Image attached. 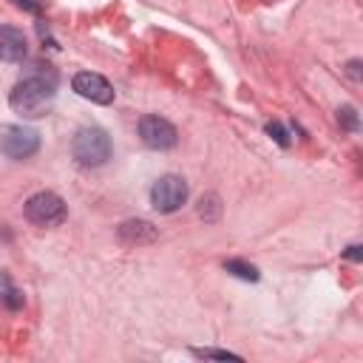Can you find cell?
<instances>
[{"mask_svg":"<svg viewBox=\"0 0 363 363\" xmlns=\"http://www.w3.org/2000/svg\"><path fill=\"white\" fill-rule=\"evenodd\" d=\"M184 201H187V182L176 173L156 179V184L150 187V204L159 213H176Z\"/></svg>","mask_w":363,"mask_h":363,"instance_id":"4","label":"cell"},{"mask_svg":"<svg viewBox=\"0 0 363 363\" xmlns=\"http://www.w3.org/2000/svg\"><path fill=\"white\" fill-rule=\"evenodd\" d=\"M119 238L125 244H150L159 238V230L145 218H130L119 224Z\"/></svg>","mask_w":363,"mask_h":363,"instance_id":"9","label":"cell"},{"mask_svg":"<svg viewBox=\"0 0 363 363\" xmlns=\"http://www.w3.org/2000/svg\"><path fill=\"white\" fill-rule=\"evenodd\" d=\"M224 269H227L230 275L241 278V281H258V269H255L252 264H247V261H227Z\"/></svg>","mask_w":363,"mask_h":363,"instance_id":"12","label":"cell"},{"mask_svg":"<svg viewBox=\"0 0 363 363\" xmlns=\"http://www.w3.org/2000/svg\"><path fill=\"white\" fill-rule=\"evenodd\" d=\"M71 85H74V91H77L82 99H91V102H96V105H111V102H113V85H111L102 74L79 71Z\"/></svg>","mask_w":363,"mask_h":363,"instance_id":"7","label":"cell"},{"mask_svg":"<svg viewBox=\"0 0 363 363\" xmlns=\"http://www.w3.org/2000/svg\"><path fill=\"white\" fill-rule=\"evenodd\" d=\"M193 354H199V357H216V360H241L238 354L221 352V349H193Z\"/></svg>","mask_w":363,"mask_h":363,"instance_id":"15","label":"cell"},{"mask_svg":"<svg viewBox=\"0 0 363 363\" xmlns=\"http://www.w3.org/2000/svg\"><path fill=\"white\" fill-rule=\"evenodd\" d=\"M0 295H3V303H6L9 309H20V306H23V292L11 286L9 275L0 278Z\"/></svg>","mask_w":363,"mask_h":363,"instance_id":"10","label":"cell"},{"mask_svg":"<svg viewBox=\"0 0 363 363\" xmlns=\"http://www.w3.org/2000/svg\"><path fill=\"white\" fill-rule=\"evenodd\" d=\"M28 51L26 45V34L14 26H0V60L3 62H17L23 60Z\"/></svg>","mask_w":363,"mask_h":363,"instance_id":"8","label":"cell"},{"mask_svg":"<svg viewBox=\"0 0 363 363\" xmlns=\"http://www.w3.org/2000/svg\"><path fill=\"white\" fill-rule=\"evenodd\" d=\"M267 133H269L281 147H289V145H292V139H289V133L284 130V125H281V122H267Z\"/></svg>","mask_w":363,"mask_h":363,"instance_id":"14","label":"cell"},{"mask_svg":"<svg viewBox=\"0 0 363 363\" xmlns=\"http://www.w3.org/2000/svg\"><path fill=\"white\" fill-rule=\"evenodd\" d=\"M65 216H68L65 201L51 190H40L26 201V218L37 227H57L65 221Z\"/></svg>","mask_w":363,"mask_h":363,"instance_id":"3","label":"cell"},{"mask_svg":"<svg viewBox=\"0 0 363 363\" xmlns=\"http://www.w3.org/2000/svg\"><path fill=\"white\" fill-rule=\"evenodd\" d=\"M14 6H20V9L31 11V14H37V11H40V3H34V0H14Z\"/></svg>","mask_w":363,"mask_h":363,"instance_id":"16","label":"cell"},{"mask_svg":"<svg viewBox=\"0 0 363 363\" xmlns=\"http://www.w3.org/2000/svg\"><path fill=\"white\" fill-rule=\"evenodd\" d=\"M337 122H340V128H346V130H357V125H360V119H357V111H354L352 105H343V108H337Z\"/></svg>","mask_w":363,"mask_h":363,"instance_id":"13","label":"cell"},{"mask_svg":"<svg viewBox=\"0 0 363 363\" xmlns=\"http://www.w3.org/2000/svg\"><path fill=\"white\" fill-rule=\"evenodd\" d=\"M346 258H352V261H360V258H363V252H360V247H357V244H352V247L346 250Z\"/></svg>","mask_w":363,"mask_h":363,"instance_id":"18","label":"cell"},{"mask_svg":"<svg viewBox=\"0 0 363 363\" xmlns=\"http://www.w3.org/2000/svg\"><path fill=\"white\" fill-rule=\"evenodd\" d=\"M139 136L150 150H170L179 142V130L173 122H167L164 116L147 113L139 119Z\"/></svg>","mask_w":363,"mask_h":363,"instance_id":"5","label":"cell"},{"mask_svg":"<svg viewBox=\"0 0 363 363\" xmlns=\"http://www.w3.org/2000/svg\"><path fill=\"white\" fill-rule=\"evenodd\" d=\"M0 147L9 159L23 162V159H28L40 150V133L31 130V128H23V125H11V128H6V133L0 139Z\"/></svg>","mask_w":363,"mask_h":363,"instance_id":"6","label":"cell"},{"mask_svg":"<svg viewBox=\"0 0 363 363\" xmlns=\"http://www.w3.org/2000/svg\"><path fill=\"white\" fill-rule=\"evenodd\" d=\"M54 94H57V71L51 65H34V71L14 85L9 105L14 113L26 119H40L51 111Z\"/></svg>","mask_w":363,"mask_h":363,"instance_id":"1","label":"cell"},{"mask_svg":"<svg viewBox=\"0 0 363 363\" xmlns=\"http://www.w3.org/2000/svg\"><path fill=\"white\" fill-rule=\"evenodd\" d=\"M111 136L102 128H82L71 142V153L82 167H102L111 159Z\"/></svg>","mask_w":363,"mask_h":363,"instance_id":"2","label":"cell"},{"mask_svg":"<svg viewBox=\"0 0 363 363\" xmlns=\"http://www.w3.org/2000/svg\"><path fill=\"white\" fill-rule=\"evenodd\" d=\"M218 213H221L218 196H216V193H207V196H201V201H199V216H201L204 221H216V218H218Z\"/></svg>","mask_w":363,"mask_h":363,"instance_id":"11","label":"cell"},{"mask_svg":"<svg viewBox=\"0 0 363 363\" xmlns=\"http://www.w3.org/2000/svg\"><path fill=\"white\" fill-rule=\"evenodd\" d=\"M346 71H349V77H352V79H360V60H349Z\"/></svg>","mask_w":363,"mask_h":363,"instance_id":"17","label":"cell"}]
</instances>
